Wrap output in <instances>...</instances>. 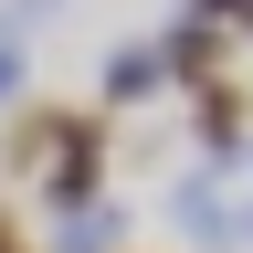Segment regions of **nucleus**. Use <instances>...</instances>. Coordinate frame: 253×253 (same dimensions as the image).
Masks as SVG:
<instances>
[{"label":"nucleus","instance_id":"obj_3","mask_svg":"<svg viewBox=\"0 0 253 253\" xmlns=\"http://www.w3.org/2000/svg\"><path fill=\"white\" fill-rule=\"evenodd\" d=\"M0 253H21V243H11V221H0Z\"/></svg>","mask_w":253,"mask_h":253},{"label":"nucleus","instance_id":"obj_2","mask_svg":"<svg viewBox=\"0 0 253 253\" xmlns=\"http://www.w3.org/2000/svg\"><path fill=\"white\" fill-rule=\"evenodd\" d=\"M106 95H116V106L158 95V53H116V63H106Z\"/></svg>","mask_w":253,"mask_h":253},{"label":"nucleus","instance_id":"obj_1","mask_svg":"<svg viewBox=\"0 0 253 253\" xmlns=\"http://www.w3.org/2000/svg\"><path fill=\"white\" fill-rule=\"evenodd\" d=\"M201 137H211V148H232V137H243V84H221V74L201 84Z\"/></svg>","mask_w":253,"mask_h":253}]
</instances>
